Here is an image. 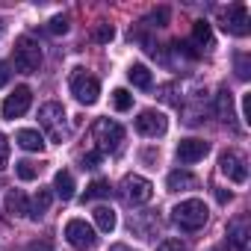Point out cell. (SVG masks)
<instances>
[{
    "mask_svg": "<svg viewBox=\"0 0 251 251\" xmlns=\"http://www.w3.org/2000/svg\"><path fill=\"white\" fill-rule=\"evenodd\" d=\"M27 251H53V245H50L48 239H36V242L27 245Z\"/></svg>",
    "mask_w": 251,
    "mask_h": 251,
    "instance_id": "1f68e13d",
    "label": "cell"
},
{
    "mask_svg": "<svg viewBox=\"0 0 251 251\" xmlns=\"http://www.w3.org/2000/svg\"><path fill=\"white\" fill-rule=\"evenodd\" d=\"M65 121H68V115H65V106L62 103H56V100H50V103H45L42 109H39V124L48 130V136L53 139V142H62L65 139Z\"/></svg>",
    "mask_w": 251,
    "mask_h": 251,
    "instance_id": "277c9868",
    "label": "cell"
},
{
    "mask_svg": "<svg viewBox=\"0 0 251 251\" xmlns=\"http://www.w3.org/2000/svg\"><path fill=\"white\" fill-rule=\"evenodd\" d=\"M71 95L83 103V106H92L95 100H98V95H100V83H98V77H92V74H86V71H74L71 74Z\"/></svg>",
    "mask_w": 251,
    "mask_h": 251,
    "instance_id": "8992f818",
    "label": "cell"
},
{
    "mask_svg": "<svg viewBox=\"0 0 251 251\" xmlns=\"http://www.w3.org/2000/svg\"><path fill=\"white\" fill-rule=\"evenodd\" d=\"M112 106H115L118 112H127V109L133 106V95H130L127 89H115V92H112Z\"/></svg>",
    "mask_w": 251,
    "mask_h": 251,
    "instance_id": "cb8c5ba5",
    "label": "cell"
},
{
    "mask_svg": "<svg viewBox=\"0 0 251 251\" xmlns=\"http://www.w3.org/2000/svg\"><path fill=\"white\" fill-rule=\"evenodd\" d=\"M15 142L24 148V151H45V139H42V133L39 130H18V136H15Z\"/></svg>",
    "mask_w": 251,
    "mask_h": 251,
    "instance_id": "ac0fdd59",
    "label": "cell"
},
{
    "mask_svg": "<svg viewBox=\"0 0 251 251\" xmlns=\"http://www.w3.org/2000/svg\"><path fill=\"white\" fill-rule=\"evenodd\" d=\"M216 198H219V204H227V201H230V192H225V189H216Z\"/></svg>",
    "mask_w": 251,
    "mask_h": 251,
    "instance_id": "d590c367",
    "label": "cell"
},
{
    "mask_svg": "<svg viewBox=\"0 0 251 251\" xmlns=\"http://www.w3.org/2000/svg\"><path fill=\"white\" fill-rule=\"evenodd\" d=\"M127 77H130V83L139 86V89H151V83H154V77H151V71H148L145 65H130Z\"/></svg>",
    "mask_w": 251,
    "mask_h": 251,
    "instance_id": "44dd1931",
    "label": "cell"
},
{
    "mask_svg": "<svg viewBox=\"0 0 251 251\" xmlns=\"http://www.w3.org/2000/svg\"><path fill=\"white\" fill-rule=\"evenodd\" d=\"M33 103V92L27 86H18L6 100H3V118H21Z\"/></svg>",
    "mask_w": 251,
    "mask_h": 251,
    "instance_id": "7c38bea8",
    "label": "cell"
},
{
    "mask_svg": "<svg viewBox=\"0 0 251 251\" xmlns=\"http://www.w3.org/2000/svg\"><path fill=\"white\" fill-rule=\"evenodd\" d=\"M27 210H30L27 195L21 189H9V195H6V213L9 216H27Z\"/></svg>",
    "mask_w": 251,
    "mask_h": 251,
    "instance_id": "e0dca14e",
    "label": "cell"
},
{
    "mask_svg": "<svg viewBox=\"0 0 251 251\" xmlns=\"http://www.w3.org/2000/svg\"><path fill=\"white\" fill-rule=\"evenodd\" d=\"M166 186L172 189V192H186V189H195L198 186V177L192 175V172H172L169 177H166Z\"/></svg>",
    "mask_w": 251,
    "mask_h": 251,
    "instance_id": "5bb4252c",
    "label": "cell"
},
{
    "mask_svg": "<svg viewBox=\"0 0 251 251\" xmlns=\"http://www.w3.org/2000/svg\"><path fill=\"white\" fill-rule=\"evenodd\" d=\"M50 201H53V192H50V189H39V192H36V198L30 201L27 216H30V219H42V216L50 210Z\"/></svg>",
    "mask_w": 251,
    "mask_h": 251,
    "instance_id": "2e32d148",
    "label": "cell"
},
{
    "mask_svg": "<svg viewBox=\"0 0 251 251\" xmlns=\"http://www.w3.org/2000/svg\"><path fill=\"white\" fill-rule=\"evenodd\" d=\"M95 225H98L103 233L115 230V213H112L109 207H98V210H95Z\"/></svg>",
    "mask_w": 251,
    "mask_h": 251,
    "instance_id": "603a6c76",
    "label": "cell"
},
{
    "mask_svg": "<svg viewBox=\"0 0 251 251\" xmlns=\"http://www.w3.org/2000/svg\"><path fill=\"white\" fill-rule=\"evenodd\" d=\"M92 139H95V151L103 157V154H115L124 142V127L118 121H109V118H98L92 124Z\"/></svg>",
    "mask_w": 251,
    "mask_h": 251,
    "instance_id": "6da1fadb",
    "label": "cell"
},
{
    "mask_svg": "<svg viewBox=\"0 0 251 251\" xmlns=\"http://www.w3.org/2000/svg\"><path fill=\"white\" fill-rule=\"evenodd\" d=\"M216 115L225 121V124H230L233 127V100H230V92L227 89H219V95H216Z\"/></svg>",
    "mask_w": 251,
    "mask_h": 251,
    "instance_id": "9a60e30c",
    "label": "cell"
},
{
    "mask_svg": "<svg viewBox=\"0 0 251 251\" xmlns=\"http://www.w3.org/2000/svg\"><path fill=\"white\" fill-rule=\"evenodd\" d=\"M207 151H210V145H207L204 139H180V145H177V160L189 166V163L204 160Z\"/></svg>",
    "mask_w": 251,
    "mask_h": 251,
    "instance_id": "4fadbf2b",
    "label": "cell"
},
{
    "mask_svg": "<svg viewBox=\"0 0 251 251\" xmlns=\"http://www.w3.org/2000/svg\"><path fill=\"white\" fill-rule=\"evenodd\" d=\"M15 175H18L21 180H36V177H39V166L30 163V160H21V163H15Z\"/></svg>",
    "mask_w": 251,
    "mask_h": 251,
    "instance_id": "d4e9b609",
    "label": "cell"
},
{
    "mask_svg": "<svg viewBox=\"0 0 251 251\" xmlns=\"http://www.w3.org/2000/svg\"><path fill=\"white\" fill-rule=\"evenodd\" d=\"M251 21H248V9H245V3H233V6H227V9H222V30L225 33H233V36H248V27Z\"/></svg>",
    "mask_w": 251,
    "mask_h": 251,
    "instance_id": "ba28073f",
    "label": "cell"
},
{
    "mask_svg": "<svg viewBox=\"0 0 251 251\" xmlns=\"http://www.w3.org/2000/svg\"><path fill=\"white\" fill-rule=\"evenodd\" d=\"M242 121L251 124V95H242Z\"/></svg>",
    "mask_w": 251,
    "mask_h": 251,
    "instance_id": "4dcf8cb0",
    "label": "cell"
},
{
    "mask_svg": "<svg viewBox=\"0 0 251 251\" xmlns=\"http://www.w3.org/2000/svg\"><path fill=\"white\" fill-rule=\"evenodd\" d=\"M6 160H9V142H6L3 133H0V169L6 166Z\"/></svg>",
    "mask_w": 251,
    "mask_h": 251,
    "instance_id": "f546056e",
    "label": "cell"
},
{
    "mask_svg": "<svg viewBox=\"0 0 251 251\" xmlns=\"http://www.w3.org/2000/svg\"><path fill=\"white\" fill-rule=\"evenodd\" d=\"M236 77L239 80H248L251 77V65H248V56L245 53H236Z\"/></svg>",
    "mask_w": 251,
    "mask_h": 251,
    "instance_id": "f1b7e54d",
    "label": "cell"
},
{
    "mask_svg": "<svg viewBox=\"0 0 251 251\" xmlns=\"http://www.w3.org/2000/svg\"><path fill=\"white\" fill-rule=\"evenodd\" d=\"M48 33H53V36H65V33H68V18L56 15V18L48 24Z\"/></svg>",
    "mask_w": 251,
    "mask_h": 251,
    "instance_id": "83f0119b",
    "label": "cell"
},
{
    "mask_svg": "<svg viewBox=\"0 0 251 251\" xmlns=\"http://www.w3.org/2000/svg\"><path fill=\"white\" fill-rule=\"evenodd\" d=\"M151 195H154L151 180H145L139 175H127V177L121 180V186H118V198L127 204V207H139V204L151 201Z\"/></svg>",
    "mask_w": 251,
    "mask_h": 251,
    "instance_id": "3957f363",
    "label": "cell"
},
{
    "mask_svg": "<svg viewBox=\"0 0 251 251\" xmlns=\"http://www.w3.org/2000/svg\"><path fill=\"white\" fill-rule=\"evenodd\" d=\"M192 42L201 45V48H210L213 45V30H210L207 21H195L192 24Z\"/></svg>",
    "mask_w": 251,
    "mask_h": 251,
    "instance_id": "ffe728a7",
    "label": "cell"
},
{
    "mask_svg": "<svg viewBox=\"0 0 251 251\" xmlns=\"http://www.w3.org/2000/svg\"><path fill=\"white\" fill-rule=\"evenodd\" d=\"M207 216H210V210H207V204L198 201V198L180 201V204L172 210V219H175V225H177L180 230H198V227H204V225H207Z\"/></svg>",
    "mask_w": 251,
    "mask_h": 251,
    "instance_id": "7a4b0ae2",
    "label": "cell"
},
{
    "mask_svg": "<svg viewBox=\"0 0 251 251\" xmlns=\"http://www.w3.org/2000/svg\"><path fill=\"white\" fill-rule=\"evenodd\" d=\"M65 239H68L74 248H80V251H89V248L98 245V233H95V227L86 225L83 219H71V222L65 225Z\"/></svg>",
    "mask_w": 251,
    "mask_h": 251,
    "instance_id": "52a82bcc",
    "label": "cell"
},
{
    "mask_svg": "<svg viewBox=\"0 0 251 251\" xmlns=\"http://www.w3.org/2000/svg\"><path fill=\"white\" fill-rule=\"evenodd\" d=\"M157 251H186V248H183V245H180L177 239H166V242H163V245H160Z\"/></svg>",
    "mask_w": 251,
    "mask_h": 251,
    "instance_id": "836d02e7",
    "label": "cell"
},
{
    "mask_svg": "<svg viewBox=\"0 0 251 251\" xmlns=\"http://www.w3.org/2000/svg\"><path fill=\"white\" fill-rule=\"evenodd\" d=\"M92 39H95L98 45H109V42L115 39V30H112V24H98V27H95V33H92Z\"/></svg>",
    "mask_w": 251,
    "mask_h": 251,
    "instance_id": "484cf974",
    "label": "cell"
},
{
    "mask_svg": "<svg viewBox=\"0 0 251 251\" xmlns=\"http://www.w3.org/2000/svg\"><path fill=\"white\" fill-rule=\"evenodd\" d=\"M53 189H56V195L62 198V201H71L74 198V177H71V172H56V177H53Z\"/></svg>",
    "mask_w": 251,
    "mask_h": 251,
    "instance_id": "d6986e66",
    "label": "cell"
},
{
    "mask_svg": "<svg viewBox=\"0 0 251 251\" xmlns=\"http://www.w3.org/2000/svg\"><path fill=\"white\" fill-rule=\"evenodd\" d=\"M109 192H112L109 180H92V183L86 186V195H83V201H98V198H109Z\"/></svg>",
    "mask_w": 251,
    "mask_h": 251,
    "instance_id": "7402d4cb",
    "label": "cell"
},
{
    "mask_svg": "<svg viewBox=\"0 0 251 251\" xmlns=\"http://www.w3.org/2000/svg\"><path fill=\"white\" fill-rule=\"evenodd\" d=\"M98 160H100V154H98V151H89V154L83 157V169H95Z\"/></svg>",
    "mask_w": 251,
    "mask_h": 251,
    "instance_id": "d6a6232c",
    "label": "cell"
},
{
    "mask_svg": "<svg viewBox=\"0 0 251 251\" xmlns=\"http://www.w3.org/2000/svg\"><path fill=\"white\" fill-rule=\"evenodd\" d=\"M166 21H169V9H166V6L154 9V12L145 18V24H151V27H166Z\"/></svg>",
    "mask_w": 251,
    "mask_h": 251,
    "instance_id": "4316f807",
    "label": "cell"
},
{
    "mask_svg": "<svg viewBox=\"0 0 251 251\" xmlns=\"http://www.w3.org/2000/svg\"><path fill=\"white\" fill-rule=\"evenodd\" d=\"M136 130H139L142 136H148V139H160V136H166V130H169V121H166L163 112L145 109V112H139V118H136Z\"/></svg>",
    "mask_w": 251,
    "mask_h": 251,
    "instance_id": "9c48e42d",
    "label": "cell"
},
{
    "mask_svg": "<svg viewBox=\"0 0 251 251\" xmlns=\"http://www.w3.org/2000/svg\"><path fill=\"white\" fill-rule=\"evenodd\" d=\"M109 251H133V248H130V245H112Z\"/></svg>",
    "mask_w": 251,
    "mask_h": 251,
    "instance_id": "8d00e7d4",
    "label": "cell"
},
{
    "mask_svg": "<svg viewBox=\"0 0 251 251\" xmlns=\"http://www.w3.org/2000/svg\"><path fill=\"white\" fill-rule=\"evenodd\" d=\"M219 169H222V175H225L227 180H233V183H245V180H248L245 157L236 154V151H225V154L219 157Z\"/></svg>",
    "mask_w": 251,
    "mask_h": 251,
    "instance_id": "8fae6325",
    "label": "cell"
},
{
    "mask_svg": "<svg viewBox=\"0 0 251 251\" xmlns=\"http://www.w3.org/2000/svg\"><path fill=\"white\" fill-rule=\"evenodd\" d=\"M227 251H251L248 216H236V219L227 225Z\"/></svg>",
    "mask_w": 251,
    "mask_h": 251,
    "instance_id": "30bf717a",
    "label": "cell"
},
{
    "mask_svg": "<svg viewBox=\"0 0 251 251\" xmlns=\"http://www.w3.org/2000/svg\"><path fill=\"white\" fill-rule=\"evenodd\" d=\"M9 77H12L9 65H6V62H0V86H6V83H9Z\"/></svg>",
    "mask_w": 251,
    "mask_h": 251,
    "instance_id": "e575fe53",
    "label": "cell"
},
{
    "mask_svg": "<svg viewBox=\"0 0 251 251\" xmlns=\"http://www.w3.org/2000/svg\"><path fill=\"white\" fill-rule=\"evenodd\" d=\"M39 65H42V48H39V42L30 39V36H21L15 42V68L21 74H36Z\"/></svg>",
    "mask_w": 251,
    "mask_h": 251,
    "instance_id": "5b68a950",
    "label": "cell"
}]
</instances>
